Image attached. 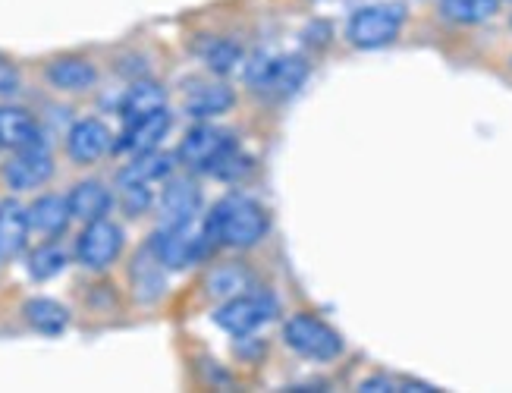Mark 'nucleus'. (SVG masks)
I'll use <instances>...</instances> for the list:
<instances>
[{
    "mask_svg": "<svg viewBox=\"0 0 512 393\" xmlns=\"http://www.w3.org/2000/svg\"><path fill=\"white\" fill-rule=\"evenodd\" d=\"M205 227L214 239V246L252 249L271 230V217H267V211L255 199L236 192L217 202V208L208 214Z\"/></svg>",
    "mask_w": 512,
    "mask_h": 393,
    "instance_id": "nucleus-1",
    "label": "nucleus"
},
{
    "mask_svg": "<svg viewBox=\"0 0 512 393\" xmlns=\"http://www.w3.org/2000/svg\"><path fill=\"white\" fill-rule=\"evenodd\" d=\"M148 249L158 255V261L167 271H183L195 261H202L211 249H214V239L208 233L205 224H180V227H161L158 233L151 236Z\"/></svg>",
    "mask_w": 512,
    "mask_h": 393,
    "instance_id": "nucleus-2",
    "label": "nucleus"
},
{
    "mask_svg": "<svg viewBox=\"0 0 512 393\" xmlns=\"http://www.w3.org/2000/svg\"><path fill=\"white\" fill-rule=\"evenodd\" d=\"M403 23H406V10L396 4L359 7L346 23V38L362 51L387 48L403 32Z\"/></svg>",
    "mask_w": 512,
    "mask_h": 393,
    "instance_id": "nucleus-3",
    "label": "nucleus"
},
{
    "mask_svg": "<svg viewBox=\"0 0 512 393\" xmlns=\"http://www.w3.org/2000/svg\"><path fill=\"white\" fill-rule=\"evenodd\" d=\"M308 79V63L302 57H271L258 54L246 67V82L249 89L271 95V98H286L299 92Z\"/></svg>",
    "mask_w": 512,
    "mask_h": 393,
    "instance_id": "nucleus-4",
    "label": "nucleus"
},
{
    "mask_svg": "<svg viewBox=\"0 0 512 393\" xmlns=\"http://www.w3.org/2000/svg\"><path fill=\"white\" fill-rule=\"evenodd\" d=\"M283 340L286 346L299 353L302 359L311 362H333L337 356H343V337L333 331V327L315 315H293L283 327Z\"/></svg>",
    "mask_w": 512,
    "mask_h": 393,
    "instance_id": "nucleus-5",
    "label": "nucleus"
},
{
    "mask_svg": "<svg viewBox=\"0 0 512 393\" xmlns=\"http://www.w3.org/2000/svg\"><path fill=\"white\" fill-rule=\"evenodd\" d=\"M233 148H239V142L233 139L230 129H220V126H211V123H198L195 129H189L183 145H180V161L189 170L214 173L220 164L227 161V155Z\"/></svg>",
    "mask_w": 512,
    "mask_h": 393,
    "instance_id": "nucleus-6",
    "label": "nucleus"
},
{
    "mask_svg": "<svg viewBox=\"0 0 512 393\" xmlns=\"http://www.w3.org/2000/svg\"><path fill=\"white\" fill-rule=\"evenodd\" d=\"M280 312V302L271 293H242L227 299L224 305L217 309L214 321L224 327L227 334L233 337H246L255 334L261 324H267L274 315Z\"/></svg>",
    "mask_w": 512,
    "mask_h": 393,
    "instance_id": "nucleus-7",
    "label": "nucleus"
},
{
    "mask_svg": "<svg viewBox=\"0 0 512 393\" xmlns=\"http://www.w3.org/2000/svg\"><path fill=\"white\" fill-rule=\"evenodd\" d=\"M123 252V230L110 221H92L76 239V258L88 271H104L110 268Z\"/></svg>",
    "mask_w": 512,
    "mask_h": 393,
    "instance_id": "nucleus-8",
    "label": "nucleus"
},
{
    "mask_svg": "<svg viewBox=\"0 0 512 393\" xmlns=\"http://www.w3.org/2000/svg\"><path fill=\"white\" fill-rule=\"evenodd\" d=\"M51 177H54V158H51V151L44 148V145L16 151L13 161L4 167V180L16 192L38 189V186L48 183Z\"/></svg>",
    "mask_w": 512,
    "mask_h": 393,
    "instance_id": "nucleus-9",
    "label": "nucleus"
},
{
    "mask_svg": "<svg viewBox=\"0 0 512 393\" xmlns=\"http://www.w3.org/2000/svg\"><path fill=\"white\" fill-rule=\"evenodd\" d=\"M110 148H114V136H110L107 123H101L98 117H85L73 123V129L66 133V151H70L76 164H95Z\"/></svg>",
    "mask_w": 512,
    "mask_h": 393,
    "instance_id": "nucleus-10",
    "label": "nucleus"
},
{
    "mask_svg": "<svg viewBox=\"0 0 512 393\" xmlns=\"http://www.w3.org/2000/svg\"><path fill=\"white\" fill-rule=\"evenodd\" d=\"M173 126V117L164 107V111H154V114H145L139 120H129L123 136L117 142L120 151H129V155H145V151H158V145L164 142V136L170 133Z\"/></svg>",
    "mask_w": 512,
    "mask_h": 393,
    "instance_id": "nucleus-11",
    "label": "nucleus"
},
{
    "mask_svg": "<svg viewBox=\"0 0 512 393\" xmlns=\"http://www.w3.org/2000/svg\"><path fill=\"white\" fill-rule=\"evenodd\" d=\"M198 208H202V189H198L189 177H173V180H167V186L161 192L164 227L192 224Z\"/></svg>",
    "mask_w": 512,
    "mask_h": 393,
    "instance_id": "nucleus-12",
    "label": "nucleus"
},
{
    "mask_svg": "<svg viewBox=\"0 0 512 393\" xmlns=\"http://www.w3.org/2000/svg\"><path fill=\"white\" fill-rule=\"evenodd\" d=\"M236 104V95L227 82H195L186 95V111L195 120H211L227 114Z\"/></svg>",
    "mask_w": 512,
    "mask_h": 393,
    "instance_id": "nucleus-13",
    "label": "nucleus"
},
{
    "mask_svg": "<svg viewBox=\"0 0 512 393\" xmlns=\"http://www.w3.org/2000/svg\"><path fill=\"white\" fill-rule=\"evenodd\" d=\"M0 142H4V148H13V151L44 145L35 117L13 104H0Z\"/></svg>",
    "mask_w": 512,
    "mask_h": 393,
    "instance_id": "nucleus-14",
    "label": "nucleus"
},
{
    "mask_svg": "<svg viewBox=\"0 0 512 393\" xmlns=\"http://www.w3.org/2000/svg\"><path fill=\"white\" fill-rule=\"evenodd\" d=\"M29 208L19 202H4L0 205V258H16L29 243Z\"/></svg>",
    "mask_w": 512,
    "mask_h": 393,
    "instance_id": "nucleus-15",
    "label": "nucleus"
},
{
    "mask_svg": "<svg viewBox=\"0 0 512 393\" xmlns=\"http://www.w3.org/2000/svg\"><path fill=\"white\" fill-rule=\"evenodd\" d=\"M70 211L76 221H85V224H92V221H101V217L110 211V205H114V195H110V189L98 180H82L73 186L70 192Z\"/></svg>",
    "mask_w": 512,
    "mask_h": 393,
    "instance_id": "nucleus-16",
    "label": "nucleus"
},
{
    "mask_svg": "<svg viewBox=\"0 0 512 393\" xmlns=\"http://www.w3.org/2000/svg\"><path fill=\"white\" fill-rule=\"evenodd\" d=\"M98 79V70L85 57H57L48 63V82L60 92H85Z\"/></svg>",
    "mask_w": 512,
    "mask_h": 393,
    "instance_id": "nucleus-17",
    "label": "nucleus"
},
{
    "mask_svg": "<svg viewBox=\"0 0 512 393\" xmlns=\"http://www.w3.org/2000/svg\"><path fill=\"white\" fill-rule=\"evenodd\" d=\"M164 265L158 261V255H154L151 249L139 252L136 261H132V290H136V299L142 302H154L164 296Z\"/></svg>",
    "mask_w": 512,
    "mask_h": 393,
    "instance_id": "nucleus-18",
    "label": "nucleus"
},
{
    "mask_svg": "<svg viewBox=\"0 0 512 393\" xmlns=\"http://www.w3.org/2000/svg\"><path fill=\"white\" fill-rule=\"evenodd\" d=\"M164 107H167V92L161 89L158 82L142 79V82H132L129 89H126V95L120 101V114L129 123V120H139L145 114L164 111Z\"/></svg>",
    "mask_w": 512,
    "mask_h": 393,
    "instance_id": "nucleus-19",
    "label": "nucleus"
},
{
    "mask_svg": "<svg viewBox=\"0 0 512 393\" xmlns=\"http://www.w3.org/2000/svg\"><path fill=\"white\" fill-rule=\"evenodd\" d=\"M70 202L60 199V195H41V199L29 208V224L41 236H60L70 224Z\"/></svg>",
    "mask_w": 512,
    "mask_h": 393,
    "instance_id": "nucleus-20",
    "label": "nucleus"
},
{
    "mask_svg": "<svg viewBox=\"0 0 512 393\" xmlns=\"http://www.w3.org/2000/svg\"><path fill=\"white\" fill-rule=\"evenodd\" d=\"M22 315H26L29 327L38 334H48V337H57L66 331V324H70V312L63 309L60 302L54 299H29L22 305Z\"/></svg>",
    "mask_w": 512,
    "mask_h": 393,
    "instance_id": "nucleus-21",
    "label": "nucleus"
},
{
    "mask_svg": "<svg viewBox=\"0 0 512 393\" xmlns=\"http://www.w3.org/2000/svg\"><path fill=\"white\" fill-rule=\"evenodd\" d=\"M198 57L205 60V67L211 73L227 76L242 63V48L230 38H205L202 45H198Z\"/></svg>",
    "mask_w": 512,
    "mask_h": 393,
    "instance_id": "nucleus-22",
    "label": "nucleus"
},
{
    "mask_svg": "<svg viewBox=\"0 0 512 393\" xmlns=\"http://www.w3.org/2000/svg\"><path fill=\"white\" fill-rule=\"evenodd\" d=\"M170 167H173L170 155L145 151V155H136V161L120 170V183H145V186H151L154 180H167Z\"/></svg>",
    "mask_w": 512,
    "mask_h": 393,
    "instance_id": "nucleus-23",
    "label": "nucleus"
},
{
    "mask_svg": "<svg viewBox=\"0 0 512 393\" xmlns=\"http://www.w3.org/2000/svg\"><path fill=\"white\" fill-rule=\"evenodd\" d=\"M205 287L211 296H220V299H233V296H242L249 290V271L246 268H239V265H217L208 280H205Z\"/></svg>",
    "mask_w": 512,
    "mask_h": 393,
    "instance_id": "nucleus-24",
    "label": "nucleus"
},
{
    "mask_svg": "<svg viewBox=\"0 0 512 393\" xmlns=\"http://www.w3.org/2000/svg\"><path fill=\"white\" fill-rule=\"evenodd\" d=\"M500 7V0H443V16L462 26L487 23Z\"/></svg>",
    "mask_w": 512,
    "mask_h": 393,
    "instance_id": "nucleus-25",
    "label": "nucleus"
},
{
    "mask_svg": "<svg viewBox=\"0 0 512 393\" xmlns=\"http://www.w3.org/2000/svg\"><path fill=\"white\" fill-rule=\"evenodd\" d=\"M66 268V252L60 246H41L29 255V277L32 280H51Z\"/></svg>",
    "mask_w": 512,
    "mask_h": 393,
    "instance_id": "nucleus-26",
    "label": "nucleus"
},
{
    "mask_svg": "<svg viewBox=\"0 0 512 393\" xmlns=\"http://www.w3.org/2000/svg\"><path fill=\"white\" fill-rule=\"evenodd\" d=\"M120 202H123L129 217H139L151 208L154 195L145 183H120Z\"/></svg>",
    "mask_w": 512,
    "mask_h": 393,
    "instance_id": "nucleus-27",
    "label": "nucleus"
},
{
    "mask_svg": "<svg viewBox=\"0 0 512 393\" xmlns=\"http://www.w3.org/2000/svg\"><path fill=\"white\" fill-rule=\"evenodd\" d=\"M362 390L377 393V390H431L428 384H418V381H403V378H390V375H377L362 381Z\"/></svg>",
    "mask_w": 512,
    "mask_h": 393,
    "instance_id": "nucleus-28",
    "label": "nucleus"
},
{
    "mask_svg": "<svg viewBox=\"0 0 512 393\" xmlns=\"http://www.w3.org/2000/svg\"><path fill=\"white\" fill-rule=\"evenodd\" d=\"M19 92V73L10 67V63L0 57V98H10Z\"/></svg>",
    "mask_w": 512,
    "mask_h": 393,
    "instance_id": "nucleus-29",
    "label": "nucleus"
},
{
    "mask_svg": "<svg viewBox=\"0 0 512 393\" xmlns=\"http://www.w3.org/2000/svg\"><path fill=\"white\" fill-rule=\"evenodd\" d=\"M242 343L236 346V353L242 356V359H258L261 353H264V343L258 340V337H252V334H246V337H239Z\"/></svg>",
    "mask_w": 512,
    "mask_h": 393,
    "instance_id": "nucleus-30",
    "label": "nucleus"
},
{
    "mask_svg": "<svg viewBox=\"0 0 512 393\" xmlns=\"http://www.w3.org/2000/svg\"><path fill=\"white\" fill-rule=\"evenodd\" d=\"M0 148H4V142H0Z\"/></svg>",
    "mask_w": 512,
    "mask_h": 393,
    "instance_id": "nucleus-31",
    "label": "nucleus"
}]
</instances>
